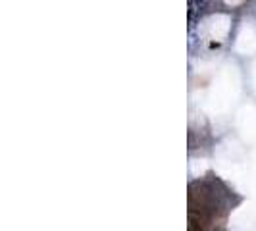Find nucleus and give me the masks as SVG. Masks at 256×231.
Masks as SVG:
<instances>
[{"label":"nucleus","mask_w":256,"mask_h":231,"mask_svg":"<svg viewBox=\"0 0 256 231\" xmlns=\"http://www.w3.org/2000/svg\"><path fill=\"white\" fill-rule=\"evenodd\" d=\"M189 231H202V230H200V228H198V230H196V228H189Z\"/></svg>","instance_id":"1"}]
</instances>
